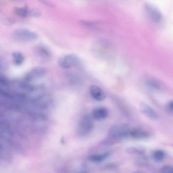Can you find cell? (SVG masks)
I'll return each mask as SVG.
<instances>
[{
    "label": "cell",
    "instance_id": "8fae6325",
    "mask_svg": "<svg viewBox=\"0 0 173 173\" xmlns=\"http://www.w3.org/2000/svg\"><path fill=\"white\" fill-rule=\"evenodd\" d=\"M37 53L43 60H49L51 58L52 55L50 50L45 46L39 45L37 46Z\"/></svg>",
    "mask_w": 173,
    "mask_h": 173
},
{
    "label": "cell",
    "instance_id": "9c48e42d",
    "mask_svg": "<svg viewBox=\"0 0 173 173\" xmlns=\"http://www.w3.org/2000/svg\"><path fill=\"white\" fill-rule=\"evenodd\" d=\"M149 136L148 132L141 128H134L131 130L130 132V137L136 140H145L148 138Z\"/></svg>",
    "mask_w": 173,
    "mask_h": 173
},
{
    "label": "cell",
    "instance_id": "52a82bcc",
    "mask_svg": "<svg viewBox=\"0 0 173 173\" xmlns=\"http://www.w3.org/2000/svg\"><path fill=\"white\" fill-rule=\"evenodd\" d=\"M140 109L141 113L149 118L153 120H156L159 118V115L157 112L152 107L145 103H140Z\"/></svg>",
    "mask_w": 173,
    "mask_h": 173
},
{
    "label": "cell",
    "instance_id": "ac0fdd59",
    "mask_svg": "<svg viewBox=\"0 0 173 173\" xmlns=\"http://www.w3.org/2000/svg\"><path fill=\"white\" fill-rule=\"evenodd\" d=\"M160 171L162 173H172L173 172V168L171 166L165 165L164 166L161 168Z\"/></svg>",
    "mask_w": 173,
    "mask_h": 173
},
{
    "label": "cell",
    "instance_id": "ffe728a7",
    "mask_svg": "<svg viewBox=\"0 0 173 173\" xmlns=\"http://www.w3.org/2000/svg\"><path fill=\"white\" fill-rule=\"evenodd\" d=\"M173 102L172 101H170L168 104V109L171 111H173Z\"/></svg>",
    "mask_w": 173,
    "mask_h": 173
},
{
    "label": "cell",
    "instance_id": "3957f363",
    "mask_svg": "<svg viewBox=\"0 0 173 173\" xmlns=\"http://www.w3.org/2000/svg\"><path fill=\"white\" fill-rule=\"evenodd\" d=\"M13 36L17 40L29 42L35 40L37 39V33L25 28H19L15 30Z\"/></svg>",
    "mask_w": 173,
    "mask_h": 173
},
{
    "label": "cell",
    "instance_id": "9a60e30c",
    "mask_svg": "<svg viewBox=\"0 0 173 173\" xmlns=\"http://www.w3.org/2000/svg\"><path fill=\"white\" fill-rule=\"evenodd\" d=\"M153 157L155 160L157 162H161L165 157V153L162 150H155L153 154Z\"/></svg>",
    "mask_w": 173,
    "mask_h": 173
},
{
    "label": "cell",
    "instance_id": "d6986e66",
    "mask_svg": "<svg viewBox=\"0 0 173 173\" xmlns=\"http://www.w3.org/2000/svg\"><path fill=\"white\" fill-rule=\"evenodd\" d=\"M38 1L47 7L50 8L55 7L54 4L50 2L48 0H38Z\"/></svg>",
    "mask_w": 173,
    "mask_h": 173
},
{
    "label": "cell",
    "instance_id": "ba28073f",
    "mask_svg": "<svg viewBox=\"0 0 173 173\" xmlns=\"http://www.w3.org/2000/svg\"><path fill=\"white\" fill-rule=\"evenodd\" d=\"M90 92L93 98L98 101H102L104 100L106 97L104 92L100 87L96 85L91 86Z\"/></svg>",
    "mask_w": 173,
    "mask_h": 173
},
{
    "label": "cell",
    "instance_id": "5bb4252c",
    "mask_svg": "<svg viewBox=\"0 0 173 173\" xmlns=\"http://www.w3.org/2000/svg\"><path fill=\"white\" fill-rule=\"evenodd\" d=\"M14 11L16 15L21 17H25L28 15L29 10L26 7H16Z\"/></svg>",
    "mask_w": 173,
    "mask_h": 173
},
{
    "label": "cell",
    "instance_id": "8992f818",
    "mask_svg": "<svg viewBox=\"0 0 173 173\" xmlns=\"http://www.w3.org/2000/svg\"><path fill=\"white\" fill-rule=\"evenodd\" d=\"M46 72V69L44 67H34L28 72L25 78L28 81H32L44 76Z\"/></svg>",
    "mask_w": 173,
    "mask_h": 173
},
{
    "label": "cell",
    "instance_id": "7c38bea8",
    "mask_svg": "<svg viewBox=\"0 0 173 173\" xmlns=\"http://www.w3.org/2000/svg\"><path fill=\"white\" fill-rule=\"evenodd\" d=\"M109 155L110 154L108 153L95 154L91 155L88 159L90 161L94 162L100 163L105 161Z\"/></svg>",
    "mask_w": 173,
    "mask_h": 173
},
{
    "label": "cell",
    "instance_id": "5b68a950",
    "mask_svg": "<svg viewBox=\"0 0 173 173\" xmlns=\"http://www.w3.org/2000/svg\"><path fill=\"white\" fill-rule=\"evenodd\" d=\"M145 11L150 19L155 23L160 22L163 19V15L160 10L154 4L146 3L144 5Z\"/></svg>",
    "mask_w": 173,
    "mask_h": 173
},
{
    "label": "cell",
    "instance_id": "4fadbf2b",
    "mask_svg": "<svg viewBox=\"0 0 173 173\" xmlns=\"http://www.w3.org/2000/svg\"><path fill=\"white\" fill-rule=\"evenodd\" d=\"M12 56L13 61L16 66H20L24 62V56L19 52H15L13 53Z\"/></svg>",
    "mask_w": 173,
    "mask_h": 173
},
{
    "label": "cell",
    "instance_id": "7a4b0ae2",
    "mask_svg": "<svg viewBox=\"0 0 173 173\" xmlns=\"http://www.w3.org/2000/svg\"><path fill=\"white\" fill-rule=\"evenodd\" d=\"M81 63L80 58L73 54H64L60 56L58 60L59 66L64 69L77 67L80 66Z\"/></svg>",
    "mask_w": 173,
    "mask_h": 173
},
{
    "label": "cell",
    "instance_id": "277c9868",
    "mask_svg": "<svg viewBox=\"0 0 173 173\" xmlns=\"http://www.w3.org/2000/svg\"><path fill=\"white\" fill-rule=\"evenodd\" d=\"M93 127L92 121L89 116H85L81 120L77 128V134L81 136H87L92 132Z\"/></svg>",
    "mask_w": 173,
    "mask_h": 173
},
{
    "label": "cell",
    "instance_id": "6da1fadb",
    "mask_svg": "<svg viewBox=\"0 0 173 173\" xmlns=\"http://www.w3.org/2000/svg\"><path fill=\"white\" fill-rule=\"evenodd\" d=\"M130 128L127 123H119L112 126L110 128L108 136L112 143L122 141L130 137Z\"/></svg>",
    "mask_w": 173,
    "mask_h": 173
},
{
    "label": "cell",
    "instance_id": "2e32d148",
    "mask_svg": "<svg viewBox=\"0 0 173 173\" xmlns=\"http://www.w3.org/2000/svg\"><path fill=\"white\" fill-rule=\"evenodd\" d=\"M126 152L129 154L141 155L145 152L144 150L141 148L136 147H129L126 149Z\"/></svg>",
    "mask_w": 173,
    "mask_h": 173
},
{
    "label": "cell",
    "instance_id": "e0dca14e",
    "mask_svg": "<svg viewBox=\"0 0 173 173\" xmlns=\"http://www.w3.org/2000/svg\"><path fill=\"white\" fill-rule=\"evenodd\" d=\"M41 13L40 11L37 8H33L29 10L28 15L34 18H38L40 17Z\"/></svg>",
    "mask_w": 173,
    "mask_h": 173
},
{
    "label": "cell",
    "instance_id": "30bf717a",
    "mask_svg": "<svg viewBox=\"0 0 173 173\" xmlns=\"http://www.w3.org/2000/svg\"><path fill=\"white\" fill-rule=\"evenodd\" d=\"M109 115V111L106 108L98 107L94 108L92 111L93 118L97 120H101L106 118Z\"/></svg>",
    "mask_w": 173,
    "mask_h": 173
}]
</instances>
